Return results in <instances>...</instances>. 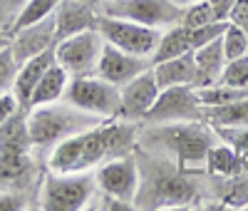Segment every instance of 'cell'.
Wrapping results in <instances>:
<instances>
[{"mask_svg":"<svg viewBox=\"0 0 248 211\" xmlns=\"http://www.w3.org/2000/svg\"><path fill=\"white\" fill-rule=\"evenodd\" d=\"M137 149V122L105 119L67 139L57 142L47 152V169L52 172H90L102 162L132 154Z\"/></svg>","mask_w":248,"mask_h":211,"instance_id":"6da1fadb","label":"cell"},{"mask_svg":"<svg viewBox=\"0 0 248 211\" xmlns=\"http://www.w3.org/2000/svg\"><path fill=\"white\" fill-rule=\"evenodd\" d=\"M149 146L161 157L171 159L181 172L206 174V157L218 142L214 127L206 122H171V124H149L147 132Z\"/></svg>","mask_w":248,"mask_h":211,"instance_id":"7a4b0ae2","label":"cell"},{"mask_svg":"<svg viewBox=\"0 0 248 211\" xmlns=\"http://www.w3.org/2000/svg\"><path fill=\"white\" fill-rule=\"evenodd\" d=\"M199 199L196 174L181 172L167 157L159 154L156 164L149 169V177L141 172L137 209H184Z\"/></svg>","mask_w":248,"mask_h":211,"instance_id":"3957f363","label":"cell"},{"mask_svg":"<svg viewBox=\"0 0 248 211\" xmlns=\"http://www.w3.org/2000/svg\"><path fill=\"white\" fill-rule=\"evenodd\" d=\"M105 122L97 119L87 112H82L77 107H72L70 102L60 99V102H50V104H40V107L28 110V127H30V142L32 149L40 152H50L52 146L62 139H67L87 127Z\"/></svg>","mask_w":248,"mask_h":211,"instance_id":"277c9868","label":"cell"},{"mask_svg":"<svg viewBox=\"0 0 248 211\" xmlns=\"http://www.w3.org/2000/svg\"><path fill=\"white\" fill-rule=\"evenodd\" d=\"M97 192L94 169L90 172H47L37 181V206L45 211L87 209Z\"/></svg>","mask_w":248,"mask_h":211,"instance_id":"5b68a950","label":"cell"},{"mask_svg":"<svg viewBox=\"0 0 248 211\" xmlns=\"http://www.w3.org/2000/svg\"><path fill=\"white\" fill-rule=\"evenodd\" d=\"M72 107L87 112L97 119H117L119 117V87L109 80L94 75L70 77L67 92L62 97Z\"/></svg>","mask_w":248,"mask_h":211,"instance_id":"8992f818","label":"cell"},{"mask_svg":"<svg viewBox=\"0 0 248 211\" xmlns=\"http://www.w3.org/2000/svg\"><path fill=\"white\" fill-rule=\"evenodd\" d=\"M102 50H105V37L97 28L82 30L70 37H62L55 42V60L67 70L70 77H85L94 75Z\"/></svg>","mask_w":248,"mask_h":211,"instance_id":"52a82bcc","label":"cell"},{"mask_svg":"<svg viewBox=\"0 0 248 211\" xmlns=\"http://www.w3.org/2000/svg\"><path fill=\"white\" fill-rule=\"evenodd\" d=\"M99 13L109 17L134 20V23L159 30L179 25L184 17V8H179L171 0H102Z\"/></svg>","mask_w":248,"mask_h":211,"instance_id":"ba28073f","label":"cell"},{"mask_svg":"<svg viewBox=\"0 0 248 211\" xmlns=\"http://www.w3.org/2000/svg\"><path fill=\"white\" fill-rule=\"evenodd\" d=\"M97 30L102 32L105 42L132 52V55H141V57H154V50L159 45L161 30L159 28H149L134 23V20H124V17H109L99 13V25Z\"/></svg>","mask_w":248,"mask_h":211,"instance_id":"9c48e42d","label":"cell"},{"mask_svg":"<svg viewBox=\"0 0 248 211\" xmlns=\"http://www.w3.org/2000/svg\"><path fill=\"white\" fill-rule=\"evenodd\" d=\"M97 177V189L105 194H112L122 201H129L137 206V194H139V181H141V169L137 154H124L102 162L94 169Z\"/></svg>","mask_w":248,"mask_h":211,"instance_id":"30bf717a","label":"cell"},{"mask_svg":"<svg viewBox=\"0 0 248 211\" xmlns=\"http://www.w3.org/2000/svg\"><path fill=\"white\" fill-rule=\"evenodd\" d=\"M201 102L196 87L179 84V87H164L147 112V124H171V122H196L201 119ZM203 122V119H201Z\"/></svg>","mask_w":248,"mask_h":211,"instance_id":"8fae6325","label":"cell"},{"mask_svg":"<svg viewBox=\"0 0 248 211\" xmlns=\"http://www.w3.org/2000/svg\"><path fill=\"white\" fill-rule=\"evenodd\" d=\"M161 87L154 77V65L149 70H144L134 80L119 87V119L127 122H144L147 112L152 110V104L156 102Z\"/></svg>","mask_w":248,"mask_h":211,"instance_id":"7c38bea8","label":"cell"},{"mask_svg":"<svg viewBox=\"0 0 248 211\" xmlns=\"http://www.w3.org/2000/svg\"><path fill=\"white\" fill-rule=\"evenodd\" d=\"M35 149H8L0 146V189L8 192H28L37 181Z\"/></svg>","mask_w":248,"mask_h":211,"instance_id":"4fadbf2b","label":"cell"},{"mask_svg":"<svg viewBox=\"0 0 248 211\" xmlns=\"http://www.w3.org/2000/svg\"><path fill=\"white\" fill-rule=\"evenodd\" d=\"M152 65H154L152 57L124 52V50L109 45V42H105V50H102L99 65H97V75L109 80L112 84H117V87H122V84H127L137 75H141L144 70H149Z\"/></svg>","mask_w":248,"mask_h":211,"instance_id":"5bb4252c","label":"cell"},{"mask_svg":"<svg viewBox=\"0 0 248 211\" xmlns=\"http://www.w3.org/2000/svg\"><path fill=\"white\" fill-rule=\"evenodd\" d=\"M57 42V30H55V15L40 20L35 25L20 28L10 32V48L17 57V62H25L35 55H43L55 48Z\"/></svg>","mask_w":248,"mask_h":211,"instance_id":"9a60e30c","label":"cell"},{"mask_svg":"<svg viewBox=\"0 0 248 211\" xmlns=\"http://www.w3.org/2000/svg\"><path fill=\"white\" fill-rule=\"evenodd\" d=\"M99 25V8L82 3V0H60L55 8V30L57 40L70 37L82 30H92Z\"/></svg>","mask_w":248,"mask_h":211,"instance_id":"2e32d148","label":"cell"},{"mask_svg":"<svg viewBox=\"0 0 248 211\" xmlns=\"http://www.w3.org/2000/svg\"><path fill=\"white\" fill-rule=\"evenodd\" d=\"M55 62V48L43 52V55H35L25 62H20L17 67V75H15V82H13V92L17 95L20 104L28 110V102H30V95L32 90L37 87V82L43 80V75L47 72V67Z\"/></svg>","mask_w":248,"mask_h":211,"instance_id":"e0dca14e","label":"cell"},{"mask_svg":"<svg viewBox=\"0 0 248 211\" xmlns=\"http://www.w3.org/2000/svg\"><path fill=\"white\" fill-rule=\"evenodd\" d=\"M154 77L159 82V87H179V84H191L196 87V60L194 50L184 52L171 60H161L154 62Z\"/></svg>","mask_w":248,"mask_h":211,"instance_id":"ac0fdd59","label":"cell"},{"mask_svg":"<svg viewBox=\"0 0 248 211\" xmlns=\"http://www.w3.org/2000/svg\"><path fill=\"white\" fill-rule=\"evenodd\" d=\"M194 60H196V87H206L221 80V72L226 67V52H223V42L221 37L206 42V45L194 50Z\"/></svg>","mask_w":248,"mask_h":211,"instance_id":"d6986e66","label":"cell"},{"mask_svg":"<svg viewBox=\"0 0 248 211\" xmlns=\"http://www.w3.org/2000/svg\"><path fill=\"white\" fill-rule=\"evenodd\" d=\"M67 84H70V75H67V70L55 60L52 65L47 67V72L43 75V80L37 82V87L32 90L30 102H28V110L40 107V104L60 102L62 97H65V92H67Z\"/></svg>","mask_w":248,"mask_h":211,"instance_id":"ffe728a7","label":"cell"},{"mask_svg":"<svg viewBox=\"0 0 248 211\" xmlns=\"http://www.w3.org/2000/svg\"><path fill=\"white\" fill-rule=\"evenodd\" d=\"M248 169V162H243L226 142H216L211 149H209V157H206V177L209 179H231L241 172Z\"/></svg>","mask_w":248,"mask_h":211,"instance_id":"44dd1931","label":"cell"},{"mask_svg":"<svg viewBox=\"0 0 248 211\" xmlns=\"http://www.w3.org/2000/svg\"><path fill=\"white\" fill-rule=\"evenodd\" d=\"M201 119L218 130V127H248V97L233 99L229 104H216V107H203Z\"/></svg>","mask_w":248,"mask_h":211,"instance_id":"7402d4cb","label":"cell"},{"mask_svg":"<svg viewBox=\"0 0 248 211\" xmlns=\"http://www.w3.org/2000/svg\"><path fill=\"white\" fill-rule=\"evenodd\" d=\"M194 45H191V32L189 28H184L181 23L179 25H171L167 30H161V37H159V45L154 50V62H161V60H171V57H179L184 52H191Z\"/></svg>","mask_w":248,"mask_h":211,"instance_id":"603a6c76","label":"cell"},{"mask_svg":"<svg viewBox=\"0 0 248 211\" xmlns=\"http://www.w3.org/2000/svg\"><path fill=\"white\" fill-rule=\"evenodd\" d=\"M0 146H8V149H32L28 110L15 112L8 122L0 124Z\"/></svg>","mask_w":248,"mask_h":211,"instance_id":"cb8c5ba5","label":"cell"},{"mask_svg":"<svg viewBox=\"0 0 248 211\" xmlns=\"http://www.w3.org/2000/svg\"><path fill=\"white\" fill-rule=\"evenodd\" d=\"M57 5H60V0H28V3L23 5V10L17 13V17L13 20L10 32L20 30V28H28V25H35V23H40V20L55 15Z\"/></svg>","mask_w":248,"mask_h":211,"instance_id":"d4e9b609","label":"cell"},{"mask_svg":"<svg viewBox=\"0 0 248 211\" xmlns=\"http://www.w3.org/2000/svg\"><path fill=\"white\" fill-rule=\"evenodd\" d=\"M199 102L201 107H216V104H229L233 99L248 97L246 90H236L231 84H223V82H214V84H206V87H196Z\"/></svg>","mask_w":248,"mask_h":211,"instance_id":"484cf974","label":"cell"},{"mask_svg":"<svg viewBox=\"0 0 248 211\" xmlns=\"http://www.w3.org/2000/svg\"><path fill=\"white\" fill-rule=\"evenodd\" d=\"M216 20H221L214 10V5L209 3V0H196V3L186 5L184 8V17H181V25L189 28V30H196V28H203V25H211L216 23Z\"/></svg>","mask_w":248,"mask_h":211,"instance_id":"4316f807","label":"cell"},{"mask_svg":"<svg viewBox=\"0 0 248 211\" xmlns=\"http://www.w3.org/2000/svg\"><path fill=\"white\" fill-rule=\"evenodd\" d=\"M221 42H223V52H226V60H236V57H243L248 55V32L233 23L226 25L223 35H221Z\"/></svg>","mask_w":248,"mask_h":211,"instance_id":"83f0119b","label":"cell"},{"mask_svg":"<svg viewBox=\"0 0 248 211\" xmlns=\"http://www.w3.org/2000/svg\"><path fill=\"white\" fill-rule=\"evenodd\" d=\"M218 82L231 84V87H236V90H246L248 92V55L226 62V67H223Z\"/></svg>","mask_w":248,"mask_h":211,"instance_id":"f1b7e54d","label":"cell"},{"mask_svg":"<svg viewBox=\"0 0 248 211\" xmlns=\"http://www.w3.org/2000/svg\"><path fill=\"white\" fill-rule=\"evenodd\" d=\"M214 132L218 134L221 142L229 144L243 162H248V127H218Z\"/></svg>","mask_w":248,"mask_h":211,"instance_id":"f546056e","label":"cell"},{"mask_svg":"<svg viewBox=\"0 0 248 211\" xmlns=\"http://www.w3.org/2000/svg\"><path fill=\"white\" fill-rule=\"evenodd\" d=\"M17 67L20 62L10 48V42L0 50V92L5 90H13V82H15V75H17Z\"/></svg>","mask_w":248,"mask_h":211,"instance_id":"4dcf8cb0","label":"cell"},{"mask_svg":"<svg viewBox=\"0 0 248 211\" xmlns=\"http://www.w3.org/2000/svg\"><path fill=\"white\" fill-rule=\"evenodd\" d=\"M87 209H94V211H129V209H134V204L122 201V199H117L112 194H105V192H99V189H97Z\"/></svg>","mask_w":248,"mask_h":211,"instance_id":"1f68e13d","label":"cell"},{"mask_svg":"<svg viewBox=\"0 0 248 211\" xmlns=\"http://www.w3.org/2000/svg\"><path fill=\"white\" fill-rule=\"evenodd\" d=\"M30 199L25 196V192H8V189H0V211H20L28 209Z\"/></svg>","mask_w":248,"mask_h":211,"instance_id":"d6a6232c","label":"cell"},{"mask_svg":"<svg viewBox=\"0 0 248 211\" xmlns=\"http://www.w3.org/2000/svg\"><path fill=\"white\" fill-rule=\"evenodd\" d=\"M20 110H25V107L20 104V99H17V95H15L13 90L0 92V124L8 122V119H10L15 112H20Z\"/></svg>","mask_w":248,"mask_h":211,"instance_id":"836d02e7","label":"cell"},{"mask_svg":"<svg viewBox=\"0 0 248 211\" xmlns=\"http://www.w3.org/2000/svg\"><path fill=\"white\" fill-rule=\"evenodd\" d=\"M226 20L233 23V25H238V28H243L248 32V0H236V5L231 8V13H229Z\"/></svg>","mask_w":248,"mask_h":211,"instance_id":"e575fe53","label":"cell"},{"mask_svg":"<svg viewBox=\"0 0 248 211\" xmlns=\"http://www.w3.org/2000/svg\"><path fill=\"white\" fill-rule=\"evenodd\" d=\"M25 3H28V0H0V23H3V20H10V17L15 20Z\"/></svg>","mask_w":248,"mask_h":211,"instance_id":"d590c367","label":"cell"},{"mask_svg":"<svg viewBox=\"0 0 248 211\" xmlns=\"http://www.w3.org/2000/svg\"><path fill=\"white\" fill-rule=\"evenodd\" d=\"M209 3L214 5L216 15H218L221 20H226V17H229V13H231V8L236 5V0H209Z\"/></svg>","mask_w":248,"mask_h":211,"instance_id":"8d00e7d4","label":"cell"},{"mask_svg":"<svg viewBox=\"0 0 248 211\" xmlns=\"http://www.w3.org/2000/svg\"><path fill=\"white\" fill-rule=\"evenodd\" d=\"M171 3H176L179 8H186V5H191V3H196V0H171Z\"/></svg>","mask_w":248,"mask_h":211,"instance_id":"74e56055","label":"cell"},{"mask_svg":"<svg viewBox=\"0 0 248 211\" xmlns=\"http://www.w3.org/2000/svg\"><path fill=\"white\" fill-rule=\"evenodd\" d=\"M8 42H10V37H8V35H0V50H3V48L8 45Z\"/></svg>","mask_w":248,"mask_h":211,"instance_id":"f35d334b","label":"cell"},{"mask_svg":"<svg viewBox=\"0 0 248 211\" xmlns=\"http://www.w3.org/2000/svg\"><path fill=\"white\" fill-rule=\"evenodd\" d=\"M82 3H90V5H97V8H99V5H102V0H82Z\"/></svg>","mask_w":248,"mask_h":211,"instance_id":"ab89813d","label":"cell"}]
</instances>
